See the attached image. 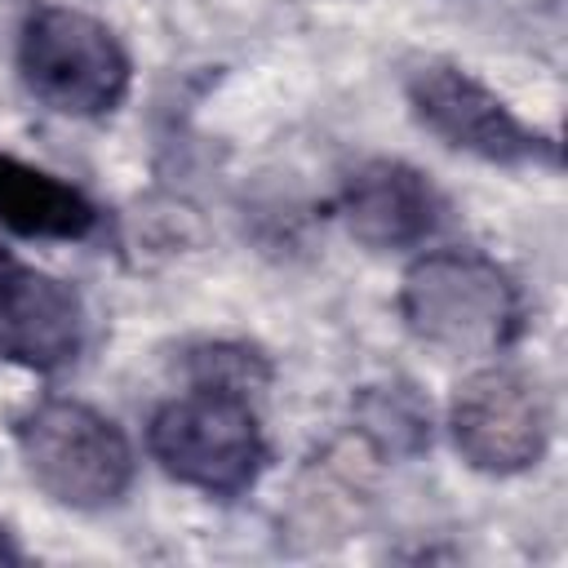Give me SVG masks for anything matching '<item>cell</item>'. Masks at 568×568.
<instances>
[{"mask_svg": "<svg viewBox=\"0 0 568 568\" xmlns=\"http://www.w3.org/2000/svg\"><path fill=\"white\" fill-rule=\"evenodd\" d=\"M404 328L453 359H497L524 333V297L510 271L479 248L417 253L399 280Z\"/></svg>", "mask_w": 568, "mask_h": 568, "instance_id": "1", "label": "cell"}, {"mask_svg": "<svg viewBox=\"0 0 568 568\" xmlns=\"http://www.w3.org/2000/svg\"><path fill=\"white\" fill-rule=\"evenodd\" d=\"M146 453L169 479L217 501L244 497L271 462L253 395L209 382H191L151 413Z\"/></svg>", "mask_w": 568, "mask_h": 568, "instance_id": "2", "label": "cell"}, {"mask_svg": "<svg viewBox=\"0 0 568 568\" xmlns=\"http://www.w3.org/2000/svg\"><path fill=\"white\" fill-rule=\"evenodd\" d=\"M18 75L27 93L67 120H106L133 84L120 36L71 4H36L18 31Z\"/></svg>", "mask_w": 568, "mask_h": 568, "instance_id": "3", "label": "cell"}, {"mask_svg": "<svg viewBox=\"0 0 568 568\" xmlns=\"http://www.w3.org/2000/svg\"><path fill=\"white\" fill-rule=\"evenodd\" d=\"M27 479L67 510H106L133 484L129 435L84 399L49 395L13 422Z\"/></svg>", "mask_w": 568, "mask_h": 568, "instance_id": "4", "label": "cell"}, {"mask_svg": "<svg viewBox=\"0 0 568 568\" xmlns=\"http://www.w3.org/2000/svg\"><path fill=\"white\" fill-rule=\"evenodd\" d=\"M448 439L470 470L519 475L550 448V408L524 368L479 364L448 399Z\"/></svg>", "mask_w": 568, "mask_h": 568, "instance_id": "5", "label": "cell"}, {"mask_svg": "<svg viewBox=\"0 0 568 568\" xmlns=\"http://www.w3.org/2000/svg\"><path fill=\"white\" fill-rule=\"evenodd\" d=\"M413 115L453 151L484 164H555V142L528 129L488 84L453 62H422L404 80Z\"/></svg>", "mask_w": 568, "mask_h": 568, "instance_id": "6", "label": "cell"}, {"mask_svg": "<svg viewBox=\"0 0 568 568\" xmlns=\"http://www.w3.org/2000/svg\"><path fill=\"white\" fill-rule=\"evenodd\" d=\"M84 302L58 275L0 248V364L58 373L84 346Z\"/></svg>", "mask_w": 568, "mask_h": 568, "instance_id": "7", "label": "cell"}, {"mask_svg": "<svg viewBox=\"0 0 568 568\" xmlns=\"http://www.w3.org/2000/svg\"><path fill=\"white\" fill-rule=\"evenodd\" d=\"M337 217L355 244L373 253H404L439 231L444 195L422 169L404 160H368L346 178Z\"/></svg>", "mask_w": 568, "mask_h": 568, "instance_id": "8", "label": "cell"}, {"mask_svg": "<svg viewBox=\"0 0 568 568\" xmlns=\"http://www.w3.org/2000/svg\"><path fill=\"white\" fill-rule=\"evenodd\" d=\"M0 226L22 240H84L98 209L80 186L0 151Z\"/></svg>", "mask_w": 568, "mask_h": 568, "instance_id": "9", "label": "cell"}, {"mask_svg": "<svg viewBox=\"0 0 568 568\" xmlns=\"http://www.w3.org/2000/svg\"><path fill=\"white\" fill-rule=\"evenodd\" d=\"M355 426L382 457H408L430 444V408L404 382L368 386L355 404Z\"/></svg>", "mask_w": 568, "mask_h": 568, "instance_id": "10", "label": "cell"}, {"mask_svg": "<svg viewBox=\"0 0 568 568\" xmlns=\"http://www.w3.org/2000/svg\"><path fill=\"white\" fill-rule=\"evenodd\" d=\"M186 368H191V382L231 386V390H248V395L257 386H266V377H271L266 359L253 346H240V342H209V346L191 351Z\"/></svg>", "mask_w": 568, "mask_h": 568, "instance_id": "11", "label": "cell"}, {"mask_svg": "<svg viewBox=\"0 0 568 568\" xmlns=\"http://www.w3.org/2000/svg\"><path fill=\"white\" fill-rule=\"evenodd\" d=\"M22 559V550L9 541V532H4V524H0V564H18Z\"/></svg>", "mask_w": 568, "mask_h": 568, "instance_id": "12", "label": "cell"}]
</instances>
